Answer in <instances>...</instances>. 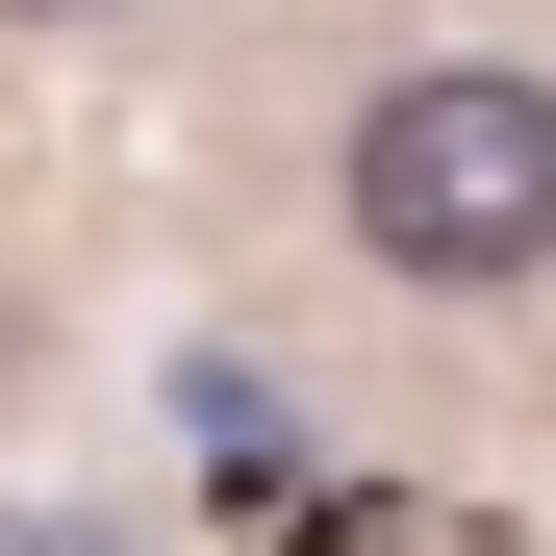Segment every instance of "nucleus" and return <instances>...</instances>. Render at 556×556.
<instances>
[{
  "instance_id": "obj_1",
  "label": "nucleus",
  "mask_w": 556,
  "mask_h": 556,
  "mask_svg": "<svg viewBox=\"0 0 556 556\" xmlns=\"http://www.w3.org/2000/svg\"><path fill=\"white\" fill-rule=\"evenodd\" d=\"M354 253L380 278H556V76H506V51H430V76H380L354 102Z\"/></svg>"
},
{
  "instance_id": "obj_2",
  "label": "nucleus",
  "mask_w": 556,
  "mask_h": 556,
  "mask_svg": "<svg viewBox=\"0 0 556 556\" xmlns=\"http://www.w3.org/2000/svg\"><path fill=\"white\" fill-rule=\"evenodd\" d=\"M0 26H102V0H0Z\"/></svg>"
}]
</instances>
